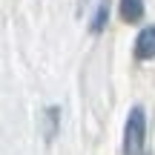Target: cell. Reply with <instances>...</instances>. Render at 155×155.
<instances>
[{
    "label": "cell",
    "mask_w": 155,
    "mask_h": 155,
    "mask_svg": "<svg viewBox=\"0 0 155 155\" xmlns=\"http://www.w3.org/2000/svg\"><path fill=\"white\" fill-rule=\"evenodd\" d=\"M147 147V115L141 106H132L124 124V155H144Z\"/></svg>",
    "instance_id": "cell-1"
},
{
    "label": "cell",
    "mask_w": 155,
    "mask_h": 155,
    "mask_svg": "<svg viewBox=\"0 0 155 155\" xmlns=\"http://www.w3.org/2000/svg\"><path fill=\"white\" fill-rule=\"evenodd\" d=\"M135 58L138 61H152L155 58V26H144L135 38Z\"/></svg>",
    "instance_id": "cell-2"
},
{
    "label": "cell",
    "mask_w": 155,
    "mask_h": 155,
    "mask_svg": "<svg viewBox=\"0 0 155 155\" xmlns=\"http://www.w3.org/2000/svg\"><path fill=\"white\" fill-rule=\"evenodd\" d=\"M121 17L127 23H141V17H144V0H121Z\"/></svg>",
    "instance_id": "cell-3"
},
{
    "label": "cell",
    "mask_w": 155,
    "mask_h": 155,
    "mask_svg": "<svg viewBox=\"0 0 155 155\" xmlns=\"http://www.w3.org/2000/svg\"><path fill=\"white\" fill-rule=\"evenodd\" d=\"M106 20H109V0H101L98 9H95V15H92V23H89L92 35H101V32H104Z\"/></svg>",
    "instance_id": "cell-4"
},
{
    "label": "cell",
    "mask_w": 155,
    "mask_h": 155,
    "mask_svg": "<svg viewBox=\"0 0 155 155\" xmlns=\"http://www.w3.org/2000/svg\"><path fill=\"white\" fill-rule=\"evenodd\" d=\"M58 115H61V112H58L55 106H52V109H49V129H46V138H52V135H55V124H58Z\"/></svg>",
    "instance_id": "cell-5"
}]
</instances>
